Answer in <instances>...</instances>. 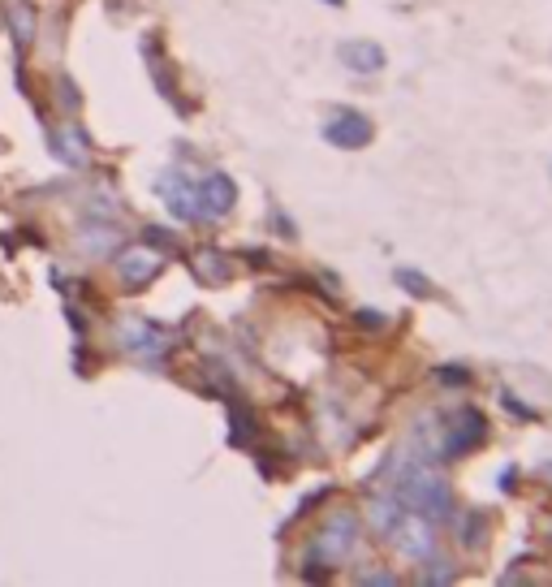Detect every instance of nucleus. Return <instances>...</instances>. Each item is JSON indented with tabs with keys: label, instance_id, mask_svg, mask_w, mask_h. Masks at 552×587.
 <instances>
[{
	"label": "nucleus",
	"instance_id": "f257e3e1",
	"mask_svg": "<svg viewBox=\"0 0 552 587\" xmlns=\"http://www.w3.org/2000/svg\"><path fill=\"white\" fill-rule=\"evenodd\" d=\"M384 479L393 484L389 492L402 506L423 514V519H432L436 527L454 519V492H449L445 475L436 471V462H432V454H427L423 445H414V458L393 454L389 467H384Z\"/></svg>",
	"mask_w": 552,
	"mask_h": 587
},
{
	"label": "nucleus",
	"instance_id": "f03ea898",
	"mask_svg": "<svg viewBox=\"0 0 552 587\" xmlns=\"http://www.w3.org/2000/svg\"><path fill=\"white\" fill-rule=\"evenodd\" d=\"M367 514H372L375 536L384 540V544H393L397 553L414 557V561H427V557L436 553V522L423 519V514H414V510H406L393 492L372 497Z\"/></svg>",
	"mask_w": 552,
	"mask_h": 587
},
{
	"label": "nucleus",
	"instance_id": "7ed1b4c3",
	"mask_svg": "<svg viewBox=\"0 0 552 587\" xmlns=\"http://www.w3.org/2000/svg\"><path fill=\"white\" fill-rule=\"evenodd\" d=\"M354 549H358V519L354 514H337L320 536L311 540V557H315V566H328V571H332V566H342Z\"/></svg>",
	"mask_w": 552,
	"mask_h": 587
},
{
	"label": "nucleus",
	"instance_id": "20e7f679",
	"mask_svg": "<svg viewBox=\"0 0 552 587\" xmlns=\"http://www.w3.org/2000/svg\"><path fill=\"white\" fill-rule=\"evenodd\" d=\"M484 440H487L484 410H475V407L454 410V415H449V437H445V445H440V462H454V458H462V454H475Z\"/></svg>",
	"mask_w": 552,
	"mask_h": 587
},
{
	"label": "nucleus",
	"instance_id": "39448f33",
	"mask_svg": "<svg viewBox=\"0 0 552 587\" xmlns=\"http://www.w3.org/2000/svg\"><path fill=\"white\" fill-rule=\"evenodd\" d=\"M156 195L164 199V208L186 221V225H203V216H199V203H195V181L186 178L181 169H164L160 178H156Z\"/></svg>",
	"mask_w": 552,
	"mask_h": 587
},
{
	"label": "nucleus",
	"instance_id": "423d86ee",
	"mask_svg": "<svg viewBox=\"0 0 552 587\" xmlns=\"http://www.w3.org/2000/svg\"><path fill=\"white\" fill-rule=\"evenodd\" d=\"M195 203H199V216H203V221L229 216L233 212V203H238V186H233L229 173L211 169V173H203V178L195 181Z\"/></svg>",
	"mask_w": 552,
	"mask_h": 587
},
{
	"label": "nucleus",
	"instance_id": "0eeeda50",
	"mask_svg": "<svg viewBox=\"0 0 552 587\" xmlns=\"http://www.w3.org/2000/svg\"><path fill=\"white\" fill-rule=\"evenodd\" d=\"M164 273V255L160 251H151V246H130V251H121L117 255V277L130 294L147 290L151 281Z\"/></svg>",
	"mask_w": 552,
	"mask_h": 587
},
{
	"label": "nucleus",
	"instance_id": "6e6552de",
	"mask_svg": "<svg viewBox=\"0 0 552 587\" xmlns=\"http://www.w3.org/2000/svg\"><path fill=\"white\" fill-rule=\"evenodd\" d=\"M324 139L337 147V151H363V147H372L375 126H372V117H367V113L345 108V113H337L324 126Z\"/></svg>",
	"mask_w": 552,
	"mask_h": 587
},
{
	"label": "nucleus",
	"instance_id": "1a4fd4ad",
	"mask_svg": "<svg viewBox=\"0 0 552 587\" xmlns=\"http://www.w3.org/2000/svg\"><path fill=\"white\" fill-rule=\"evenodd\" d=\"M117 342L126 345V350H134L138 359H164V350H169V333L164 328H156L151 320H126V324L117 328Z\"/></svg>",
	"mask_w": 552,
	"mask_h": 587
},
{
	"label": "nucleus",
	"instance_id": "9d476101",
	"mask_svg": "<svg viewBox=\"0 0 552 587\" xmlns=\"http://www.w3.org/2000/svg\"><path fill=\"white\" fill-rule=\"evenodd\" d=\"M48 147L52 156L61 164H69V169H82V164L91 160V147H87V134L78 130V126H66V130H52L48 134Z\"/></svg>",
	"mask_w": 552,
	"mask_h": 587
},
{
	"label": "nucleus",
	"instance_id": "9b49d317",
	"mask_svg": "<svg viewBox=\"0 0 552 587\" xmlns=\"http://www.w3.org/2000/svg\"><path fill=\"white\" fill-rule=\"evenodd\" d=\"M342 66L345 69H354V74H380L384 69V48L380 44H372V39H350V44H342Z\"/></svg>",
	"mask_w": 552,
	"mask_h": 587
},
{
	"label": "nucleus",
	"instance_id": "f8f14e48",
	"mask_svg": "<svg viewBox=\"0 0 552 587\" xmlns=\"http://www.w3.org/2000/svg\"><path fill=\"white\" fill-rule=\"evenodd\" d=\"M9 31L17 39V52H26L35 44V9L26 0H17L14 9H9Z\"/></svg>",
	"mask_w": 552,
	"mask_h": 587
},
{
	"label": "nucleus",
	"instance_id": "ddd939ff",
	"mask_svg": "<svg viewBox=\"0 0 552 587\" xmlns=\"http://www.w3.org/2000/svg\"><path fill=\"white\" fill-rule=\"evenodd\" d=\"M229 273H233V268L225 263V255H220V251H199V255H195V277L199 281H208V285H225Z\"/></svg>",
	"mask_w": 552,
	"mask_h": 587
},
{
	"label": "nucleus",
	"instance_id": "4468645a",
	"mask_svg": "<svg viewBox=\"0 0 552 587\" xmlns=\"http://www.w3.org/2000/svg\"><path fill=\"white\" fill-rule=\"evenodd\" d=\"M393 281H397L406 294H414V298H432V281L423 277V273H414V268H397Z\"/></svg>",
	"mask_w": 552,
	"mask_h": 587
},
{
	"label": "nucleus",
	"instance_id": "2eb2a0df",
	"mask_svg": "<svg viewBox=\"0 0 552 587\" xmlns=\"http://www.w3.org/2000/svg\"><path fill=\"white\" fill-rule=\"evenodd\" d=\"M358 324L367 328V333H375V328H384V315L380 311H358Z\"/></svg>",
	"mask_w": 552,
	"mask_h": 587
},
{
	"label": "nucleus",
	"instance_id": "dca6fc26",
	"mask_svg": "<svg viewBox=\"0 0 552 587\" xmlns=\"http://www.w3.org/2000/svg\"><path fill=\"white\" fill-rule=\"evenodd\" d=\"M462 540H466V544H471V549H479V514H471V519H466V531H462Z\"/></svg>",
	"mask_w": 552,
	"mask_h": 587
},
{
	"label": "nucleus",
	"instance_id": "f3484780",
	"mask_svg": "<svg viewBox=\"0 0 552 587\" xmlns=\"http://www.w3.org/2000/svg\"><path fill=\"white\" fill-rule=\"evenodd\" d=\"M440 380H445V385H466L471 376L462 372V367H440Z\"/></svg>",
	"mask_w": 552,
	"mask_h": 587
},
{
	"label": "nucleus",
	"instance_id": "a211bd4d",
	"mask_svg": "<svg viewBox=\"0 0 552 587\" xmlns=\"http://www.w3.org/2000/svg\"><path fill=\"white\" fill-rule=\"evenodd\" d=\"M324 5H332V9H342V5H345V0H324Z\"/></svg>",
	"mask_w": 552,
	"mask_h": 587
},
{
	"label": "nucleus",
	"instance_id": "6ab92c4d",
	"mask_svg": "<svg viewBox=\"0 0 552 587\" xmlns=\"http://www.w3.org/2000/svg\"><path fill=\"white\" fill-rule=\"evenodd\" d=\"M544 475H548V479H552V467H544Z\"/></svg>",
	"mask_w": 552,
	"mask_h": 587
}]
</instances>
